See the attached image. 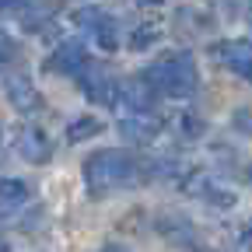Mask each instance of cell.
I'll return each mask as SVG.
<instances>
[{"instance_id":"6da1fadb","label":"cell","mask_w":252,"mask_h":252,"mask_svg":"<svg viewBox=\"0 0 252 252\" xmlns=\"http://www.w3.org/2000/svg\"><path fill=\"white\" fill-rule=\"evenodd\" d=\"M84 189L91 200H102V196H112L119 189L133 186L144 172V161L126 151V147H102V151H91L84 158Z\"/></svg>"},{"instance_id":"7a4b0ae2","label":"cell","mask_w":252,"mask_h":252,"mask_svg":"<svg viewBox=\"0 0 252 252\" xmlns=\"http://www.w3.org/2000/svg\"><path fill=\"white\" fill-rule=\"evenodd\" d=\"M147 88L158 98H193L200 88V70H196V56L189 49L165 53L161 60H154L151 67L140 70Z\"/></svg>"},{"instance_id":"3957f363","label":"cell","mask_w":252,"mask_h":252,"mask_svg":"<svg viewBox=\"0 0 252 252\" xmlns=\"http://www.w3.org/2000/svg\"><path fill=\"white\" fill-rule=\"evenodd\" d=\"M77 84L84 91V98L94 102V105H119V98H123V77L116 70H109L105 63H94V60L77 77Z\"/></svg>"},{"instance_id":"277c9868","label":"cell","mask_w":252,"mask_h":252,"mask_svg":"<svg viewBox=\"0 0 252 252\" xmlns=\"http://www.w3.org/2000/svg\"><path fill=\"white\" fill-rule=\"evenodd\" d=\"M74 21H77V28L88 32V35L98 42L105 53L119 49V21H116V14H109L105 7L88 4V7H81V11L74 14Z\"/></svg>"},{"instance_id":"5b68a950","label":"cell","mask_w":252,"mask_h":252,"mask_svg":"<svg viewBox=\"0 0 252 252\" xmlns=\"http://www.w3.org/2000/svg\"><path fill=\"white\" fill-rule=\"evenodd\" d=\"M88 67H91V56H88V49H84L81 39H63V42H56V49H53V53L46 56V63H42L46 74L74 77V81H77Z\"/></svg>"},{"instance_id":"8992f818","label":"cell","mask_w":252,"mask_h":252,"mask_svg":"<svg viewBox=\"0 0 252 252\" xmlns=\"http://www.w3.org/2000/svg\"><path fill=\"white\" fill-rule=\"evenodd\" d=\"M4 94H7V102H11L18 112H25V116H35V112H42V105H46L42 91L35 88V81H32L25 70L4 74Z\"/></svg>"},{"instance_id":"52a82bcc","label":"cell","mask_w":252,"mask_h":252,"mask_svg":"<svg viewBox=\"0 0 252 252\" xmlns=\"http://www.w3.org/2000/svg\"><path fill=\"white\" fill-rule=\"evenodd\" d=\"M210 56L224 70H231L235 77H242V81L252 84V42H245V39H224V42H217L210 49Z\"/></svg>"},{"instance_id":"ba28073f","label":"cell","mask_w":252,"mask_h":252,"mask_svg":"<svg viewBox=\"0 0 252 252\" xmlns=\"http://www.w3.org/2000/svg\"><path fill=\"white\" fill-rule=\"evenodd\" d=\"M14 151L28 165H46L53 158V140H49L46 130H39V126H25L18 133V140H14Z\"/></svg>"},{"instance_id":"9c48e42d","label":"cell","mask_w":252,"mask_h":252,"mask_svg":"<svg viewBox=\"0 0 252 252\" xmlns=\"http://www.w3.org/2000/svg\"><path fill=\"white\" fill-rule=\"evenodd\" d=\"M119 133L126 140H133V144H151L161 133V119H158V112H123Z\"/></svg>"},{"instance_id":"30bf717a","label":"cell","mask_w":252,"mask_h":252,"mask_svg":"<svg viewBox=\"0 0 252 252\" xmlns=\"http://www.w3.org/2000/svg\"><path fill=\"white\" fill-rule=\"evenodd\" d=\"M32 200V186L25 179H0V220H11Z\"/></svg>"},{"instance_id":"8fae6325","label":"cell","mask_w":252,"mask_h":252,"mask_svg":"<svg viewBox=\"0 0 252 252\" xmlns=\"http://www.w3.org/2000/svg\"><path fill=\"white\" fill-rule=\"evenodd\" d=\"M105 130V123L98 116H77L67 123V140L70 144H81V140H91V137H98Z\"/></svg>"},{"instance_id":"7c38bea8","label":"cell","mask_w":252,"mask_h":252,"mask_svg":"<svg viewBox=\"0 0 252 252\" xmlns=\"http://www.w3.org/2000/svg\"><path fill=\"white\" fill-rule=\"evenodd\" d=\"M158 231H161L168 242H175V245H186L189 238H193V224H189L186 217H175V214H172V217H165L161 224H158Z\"/></svg>"},{"instance_id":"4fadbf2b","label":"cell","mask_w":252,"mask_h":252,"mask_svg":"<svg viewBox=\"0 0 252 252\" xmlns=\"http://www.w3.org/2000/svg\"><path fill=\"white\" fill-rule=\"evenodd\" d=\"M21 60V46H18V39L11 35V32H4L0 28V74H11V67Z\"/></svg>"},{"instance_id":"5bb4252c","label":"cell","mask_w":252,"mask_h":252,"mask_svg":"<svg viewBox=\"0 0 252 252\" xmlns=\"http://www.w3.org/2000/svg\"><path fill=\"white\" fill-rule=\"evenodd\" d=\"M238 245H242V252H252V220L242 228V235H238Z\"/></svg>"},{"instance_id":"9a60e30c","label":"cell","mask_w":252,"mask_h":252,"mask_svg":"<svg viewBox=\"0 0 252 252\" xmlns=\"http://www.w3.org/2000/svg\"><path fill=\"white\" fill-rule=\"evenodd\" d=\"M98 252H130V249H126V245H119V242H105Z\"/></svg>"},{"instance_id":"2e32d148","label":"cell","mask_w":252,"mask_h":252,"mask_svg":"<svg viewBox=\"0 0 252 252\" xmlns=\"http://www.w3.org/2000/svg\"><path fill=\"white\" fill-rule=\"evenodd\" d=\"M25 4V0H0V14H4V11H14V7H21Z\"/></svg>"},{"instance_id":"e0dca14e","label":"cell","mask_w":252,"mask_h":252,"mask_svg":"<svg viewBox=\"0 0 252 252\" xmlns=\"http://www.w3.org/2000/svg\"><path fill=\"white\" fill-rule=\"evenodd\" d=\"M140 7H161V4H168V0H137Z\"/></svg>"},{"instance_id":"ac0fdd59","label":"cell","mask_w":252,"mask_h":252,"mask_svg":"<svg viewBox=\"0 0 252 252\" xmlns=\"http://www.w3.org/2000/svg\"><path fill=\"white\" fill-rule=\"evenodd\" d=\"M0 252H11V249H7V242H4V238H0Z\"/></svg>"},{"instance_id":"d6986e66","label":"cell","mask_w":252,"mask_h":252,"mask_svg":"<svg viewBox=\"0 0 252 252\" xmlns=\"http://www.w3.org/2000/svg\"><path fill=\"white\" fill-rule=\"evenodd\" d=\"M245 179H249V182H252V165H249V168H245Z\"/></svg>"},{"instance_id":"ffe728a7","label":"cell","mask_w":252,"mask_h":252,"mask_svg":"<svg viewBox=\"0 0 252 252\" xmlns=\"http://www.w3.org/2000/svg\"><path fill=\"white\" fill-rule=\"evenodd\" d=\"M249 14H252V0H249Z\"/></svg>"}]
</instances>
